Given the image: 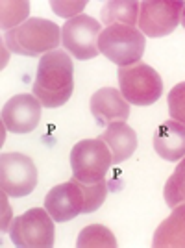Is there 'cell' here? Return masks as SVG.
Segmentation results:
<instances>
[{"label": "cell", "instance_id": "3957f363", "mask_svg": "<svg viewBox=\"0 0 185 248\" xmlns=\"http://www.w3.org/2000/svg\"><path fill=\"white\" fill-rule=\"evenodd\" d=\"M117 78L119 91L134 106H152L163 94V80L159 73L144 62L121 67Z\"/></svg>", "mask_w": 185, "mask_h": 248}, {"label": "cell", "instance_id": "52a82bcc", "mask_svg": "<svg viewBox=\"0 0 185 248\" xmlns=\"http://www.w3.org/2000/svg\"><path fill=\"white\" fill-rule=\"evenodd\" d=\"M100 33H102V22L89 15H78L74 19L65 21L63 24L62 45L72 58L87 62L100 54L98 50Z\"/></svg>", "mask_w": 185, "mask_h": 248}, {"label": "cell", "instance_id": "30bf717a", "mask_svg": "<svg viewBox=\"0 0 185 248\" xmlns=\"http://www.w3.org/2000/svg\"><path fill=\"white\" fill-rule=\"evenodd\" d=\"M41 109L33 94H15L2 108V124L13 134H30L41 121Z\"/></svg>", "mask_w": 185, "mask_h": 248}, {"label": "cell", "instance_id": "277c9868", "mask_svg": "<svg viewBox=\"0 0 185 248\" xmlns=\"http://www.w3.org/2000/svg\"><path fill=\"white\" fill-rule=\"evenodd\" d=\"M111 152L100 137L82 139L72 146L71 169L72 176L85 186H92L100 180H106L108 170L111 169Z\"/></svg>", "mask_w": 185, "mask_h": 248}, {"label": "cell", "instance_id": "44dd1931", "mask_svg": "<svg viewBox=\"0 0 185 248\" xmlns=\"http://www.w3.org/2000/svg\"><path fill=\"white\" fill-rule=\"evenodd\" d=\"M170 119L185 124V82L176 83L167 96Z\"/></svg>", "mask_w": 185, "mask_h": 248}, {"label": "cell", "instance_id": "4fadbf2b", "mask_svg": "<svg viewBox=\"0 0 185 248\" xmlns=\"http://www.w3.org/2000/svg\"><path fill=\"white\" fill-rule=\"evenodd\" d=\"M154 150L161 159L180 161L185 157V124L169 119L154 132Z\"/></svg>", "mask_w": 185, "mask_h": 248}, {"label": "cell", "instance_id": "7c38bea8", "mask_svg": "<svg viewBox=\"0 0 185 248\" xmlns=\"http://www.w3.org/2000/svg\"><path fill=\"white\" fill-rule=\"evenodd\" d=\"M89 109L94 121L102 126L126 123L130 119V102L115 87H102L91 96Z\"/></svg>", "mask_w": 185, "mask_h": 248}, {"label": "cell", "instance_id": "4316f807", "mask_svg": "<svg viewBox=\"0 0 185 248\" xmlns=\"http://www.w3.org/2000/svg\"><path fill=\"white\" fill-rule=\"evenodd\" d=\"M180 24L185 28V6H184V11H182V21H180Z\"/></svg>", "mask_w": 185, "mask_h": 248}, {"label": "cell", "instance_id": "603a6c76", "mask_svg": "<svg viewBox=\"0 0 185 248\" xmlns=\"http://www.w3.org/2000/svg\"><path fill=\"white\" fill-rule=\"evenodd\" d=\"M163 198H165V204L170 207V209H174V207L185 204V198H184V195L180 193L178 186H176L172 174H170V178H169V180H167V184H165Z\"/></svg>", "mask_w": 185, "mask_h": 248}, {"label": "cell", "instance_id": "8992f818", "mask_svg": "<svg viewBox=\"0 0 185 248\" xmlns=\"http://www.w3.org/2000/svg\"><path fill=\"white\" fill-rule=\"evenodd\" d=\"M37 167L30 155L4 152L0 155V189L13 198L28 197L37 186Z\"/></svg>", "mask_w": 185, "mask_h": 248}, {"label": "cell", "instance_id": "9a60e30c", "mask_svg": "<svg viewBox=\"0 0 185 248\" xmlns=\"http://www.w3.org/2000/svg\"><path fill=\"white\" fill-rule=\"evenodd\" d=\"M152 247L185 248V204L174 207L172 213L155 228Z\"/></svg>", "mask_w": 185, "mask_h": 248}, {"label": "cell", "instance_id": "e0dca14e", "mask_svg": "<svg viewBox=\"0 0 185 248\" xmlns=\"http://www.w3.org/2000/svg\"><path fill=\"white\" fill-rule=\"evenodd\" d=\"M119 245L117 237L104 224H89L80 232L76 247L78 248H115Z\"/></svg>", "mask_w": 185, "mask_h": 248}, {"label": "cell", "instance_id": "9c48e42d", "mask_svg": "<svg viewBox=\"0 0 185 248\" xmlns=\"http://www.w3.org/2000/svg\"><path fill=\"white\" fill-rule=\"evenodd\" d=\"M74 65L67 50H52L41 56L33 85L46 91H63L74 85Z\"/></svg>", "mask_w": 185, "mask_h": 248}, {"label": "cell", "instance_id": "d6986e66", "mask_svg": "<svg viewBox=\"0 0 185 248\" xmlns=\"http://www.w3.org/2000/svg\"><path fill=\"white\" fill-rule=\"evenodd\" d=\"M80 186H82V193H83V213H92V211H96L98 207L104 204V200L108 198V191H109V187H108V182L106 180H100V182H96V184H92V186H85L80 182Z\"/></svg>", "mask_w": 185, "mask_h": 248}, {"label": "cell", "instance_id": "cb8c5ba5", "mask_svg": "<svg viewBox=\"0 0 185 248\" xmlns=\"http://www.w3.org/2000/svg\"><path fill=\"white\" fill-rule=\"evenodd\" d=\"M8 197L10 195H6L4 191H2V200H0V204H2V213H0V230L2 232H8L10 230V226H11V206H10V202H8Z\"/></svg>", "mask_w": 185, "mask_h": 248}, {"label": "cell", "instance_id": "d4e9b609", "mask_svg": "<svg viewBox=\"0 0 185 248\" xmlns=\"http://www.w3.org/2000/svg\"><path fill=\"white\" fill-rule=\"evenodd\" d=\"M172 178H174L176 186L180 189V193L184 195L185 198V157L184 159H180V163L176 165L174 172H172Z\"/></svg>", "mask_w": 185, "mask_h": 248}, {"label": "cell", "instance_id": "7a4b0ae2", "mask_svg": "<svg viewBox=\"0 0 185 248\" xmlns=\"http://www.w3.org/2000/svg\"><path fill=\"white\" fill-rule=\"evenodd\" d=\"M146 37L137 26L113 24L104 28L98 37V50L108 60L121 67H130L143 62Z\"/></svg>", "mask_w": 185, "mask_h": 248}, {"label": "cell", "instance_id": "5b68a950", "mask_svg": "<svg viewBox=\"0 0 185 248\" xmlns=\"http://www.w3.org/2000/svg\"><path fill=\"white\" fill-rule=\"evenodd\" d=\"M54 218L45 207H31L10 226V237L19 248H50L56 241Z\"/></svg>", "mask_w": 185, "mask_h": 248}, {"label": "cell", "instance_id": "6da1fadb", "mask_svg": "<svg viewBox=\"0 0 185 248\" xmlns=\"http://www.w3.org/2000/svg\"><path fill=\"white\" fill-rule=\"evenodd\" d=\"M6 45L19 56L37 58L39 54L58 50L62 43V28L56 22L41 17H33L6 33Z\"/></svg>", "mask_w": 185, "mask_h": 248}, {"label": "cell", "instance_id": "ffe728a7", "mask_svg": "<svg viewBox=\"0 0 185 248\" xmlns=\"http://www.w3.org/2000/svg\"><path fill=\"white\" fill-rule=\"evenodd\" d=\"M72 91H74V85L63 89V91H46V89H41L37 85L31 87V94L41 102L43 108H62L63 104L69 102V98L72 96Z\"/></svg>", "mask_w": 185, "mask_h": 248}, {"label": "cell", "instance_id": "ac0fdd59", "mask_svg": "<svg viewBox=\"0 0 185 248\" xmlns=\"http://www.w3.org/2000/svg\"><path fill=\"white\" fill-rule=\"evenodd\" d=\"M30 2L28 0H4L0 4V26L10 31L28 21Z\"/></svg>", "mask_w": 185, "mask_h": 248}, {"label": "cell", "instance_id": "8fae6325", "mask_svg": "<svg viewBox=\"0 0 185 248\" xmlns=\"http://www.w3.org/2000/svg\"><path fill=\"white\" fill-rule=\"evenodd\" d=\"M83 193L80 182L72 176L69 182L52 187L45 197V209L56 222H67L83 213Z\"/></svg>", "mask_w": 185, "mask_h": 248}, {"label": "cell", "instance_id": "5bb4252c", "mask_svg": "<svg viewBox=\"0 0 185 248\" xmlns=\"http://www.w3.org/2000/svg\"><path fill=\"white\" fill-rule=\"evenodd\" d=\"M100 139L109 148L113 165L126 161L137 150V134L134 128L128 126L126 123H113L106 126Z\"/></svg>", "mask_w": 185, "mask_h": 248}, {"label": "cell", "instance_id": "484cf974", "mask_svg": "<svg viewBox=\"0 0 185 248\" xmlns=\"http://www.w3.org/2000/svg\"><path fill=\"white\" fill-rule=\"evenodd\" d=\"M8 62H10V48H8L6 41L2 39V62H0V69H6Z\"/></svg>", "mask_w": 185, "mask_h": 248}, {"label": "cell", "instance_id": "ba28073f", "mask_svg": "<svg viewBox=\"0 0 185 248\" xmlns=\"http://www.w3.org/2000/svg\"><path fill=\"white\" fill-rule=\"evenodd\" d=\"M184 0H144L141 2L137 28L144 37L170 35L182 21Z\"/></svg>", "mask_w": 185, "mask_h": 248}, {"label": "cell", "instance_id": "7402d4cb", "mask_svg": "<svg viewBox=\"0 0 185 248\" xmlns=\"http://www.w3.org/2000/svg\"><path fill=\"white\" fill-rule=\"evenodd\" d=\"M85 6H87L85 0H52L50 2L52 11L67 21L78 17V15H83Z\"/></svg>", "mask_w": 185, "mask_h": 248}, {"label": "cell", "instance_id": "2e32d148", "mask_svg": "<svg viewBox=\"0 0 185 248\" xmlns=\"http://www.w3.org/2000/svg\"><path fill=\"white\" fill-rule=\"evenodd\" d=\"M139 11H141V2L137 0H111L104 4L100 11V22L106 28L113 24L137 26Z\"/></svg>", "mask_w": 185, "mask_h": 248}]
</instances>
